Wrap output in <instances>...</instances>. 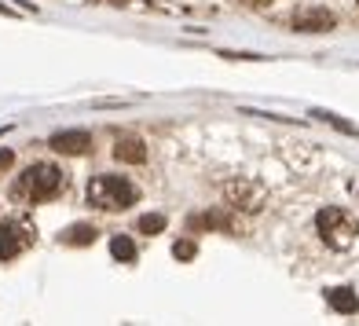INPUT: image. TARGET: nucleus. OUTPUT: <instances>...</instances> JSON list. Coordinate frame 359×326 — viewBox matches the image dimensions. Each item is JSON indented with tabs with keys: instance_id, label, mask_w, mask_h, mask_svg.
Listing matches in <instances>:
<instances>
[{
	"instance_id": "obj_11",
	"label": "nucleus",
	"mask_w": 359,
	"mask_h": 326,
	"mask_svg": "<svg viewBox=\"0 0 359 326\" xmlns=\"http://www.w3.org/2000/svg\"><path fill=\"white\" fill-rule=\"evenodd\" d=\"M110 253L118 260H125V264H133V260H136V246H133V238H125V235L110 238Z\"/></svg>"
},
{
	"instance_id": "obj_1",
	"label": "nucleus",
	"mask_w": 359,
	"mask_h": 326,
	"mask_svg": "<svg viewBox=\"0 0 359 326\" xmlns=\"http://www.w3.org/2000/svg\"><path fill=\"white\" fill-rule=\"evenodd\" d=\"M67 191V172L52 161H37V165H29L19 180L11 187V198L15 202H26V205H37V202H52L59 194Z\"/></svg>"
},
{
	"instance_id": "obj_12",
	"label": "nucleus",
	"mask_w": 359,
	"mask_h": 326,
	"mask_svg": "<svg viewBox=\"0 0 359 326\" xmlns=\"http://www.w3.org/2000/svg\"><path fill=\"white\" fill-rule=\"evenodd\" d=\"M194 227H220V231H231V220L220 213H205V217H191Z\"/></svg>"
},
{
	"instance_id": "obj_8",
	"label": "nucleus",
	"mask_w": 359,
	"mask_h": 326,
	"mask_svg": "<svg viewBox=\"0 0 359 326\" xmlns=\"http://www.w3.org/2000/svg\"><path fill=\"white\" fill-rule=\"evenodd\" d=\"M330 26H334L330 11H304V15L293 19V29H297V34H326Z\"/></svg>"
},
{
	"instance_id": "obj_9",
	"label": "nucleus",
	"mask_w": 359,
	"mask_h": 326,
	"mask_svg": "<svg viewBox=\"0 0 359 326\" xmlns=\"http://www.w3.org/2000/svg\"><path fill=\"white\" fill-rule=\"evenodd\" d=\"M326 304H330L334 312H341V315H352L359 308V297H355V290H348V286H334V290H326Z\"/></svg>"
},
{
	"instance_id": "obj_13",
	"label": "nucleus",
	"mask_w": 359,
	"mask_h": 326,
	"mask_svg": "<svg viewBox=\"0 0 359 326\" xmlns=\"http://www.w3.org/2000/svg\"><path fill=\"white\" fill-rule=\"evenodd\" d=\"M140 231H143V235L165 231V217H161V213H147V217H140Z\"/></svg>"
},
{
	"instance_id": "obj_10",
	"label": "nucleus",
	"mask_w": 359,
	"mask_h": 326,
	"mask_svg": "<svg viewBox=\"0 0 359 326\" xmlns=\"http://www.w3.org/2000/svg\"><path fill=\"white\" fill-rule=\"evenodd\" d=\"M95 227L92 224H74V227H67V231H62L59 238L67 242V246H88V242H95Z\"/></svg>"
},
{
	"instance_id": "obj_7",
	"label": "nucleus",
	"mask_w": 359,
	"mask_h": 326,
	"mask_svg": "<svg viewBox=\"0 0 359 326\" xmlns=\"http://www.w3.org/2000/svg\"><path fill=\"white\" fill-rule=\"evenodd\" d=\"M114 158L128 161V165H140V161H147V143L140 136H121L114 143Z\"/></svg>"
},
{
	"instance_id": "obj_2",
	"label": "nucleus",
	"mask_w": 359,
	"mask_h": 326,
	"mask_svg": "<svg viewBox=\"0 0 359 326\" xmlns=\"http://www.w3.org/2000/svg\"><path fill=\"white\" fill-rule=\"evenodd\" d=\"M316 227H319V238L330 250H352L355 238H359V220L348 213V209H337V205L319 209Z\"/></svg>"
},
{
	"instance_id": "obj_5",
	"label": "nucleus",
	"mask_w": 359,
	"mask_h": 326,
	"mask_svg": "<svg viewBox=\"0 0 359 326\" xmlns=\"http://www.w3.org/2000/svg\"><path fill=\"white\" fill-rule=\"evenodd\" d=\"M52 151L59 154H88L92 151V136L88 133H81V128H70V133H55L52 136Z\"/></svg>"
},
{
	"instance_id": "obj_6",
	"label": "nucleus",
	"mask_w": 359,
	"mask_h": 326,
	"mask_svg": "<svg viewBox=\"0 0 359 326\" xmlns=\"http://www.w3.org/2000/svg\"><path fill=\"white\" fill-rule=\"evenodd\" d=\"M227 202L246 209V213H257L260 209V187H253L246 180H235V184H227Z\"/></svg>"
},
{
	"instance_id": "obj_4",
	"label": "nucleus",
	"mask_w": 359,
	"mask_h": 326,
	"mask_svg": "<svg viewBox=\"0 0 359 326\" xmlns=\"http://www.w3.org/2000/svg\"><path fill=\"white\" fill-rule=\"evenodd\" d=\"M34 238H37V227L26 217L0 220V260H11V257L26 253L29 246H34Z\"/></svg>"
},
{
	"instance_id": "obj_16",
	"label": "nucleus",
	"mask_w": 359,
	"mask_h": 326,
	"mask_svg": "<svg viewBox=\"0 0 359 326\" xmlns=\"http://www.w3.org/2000/svg\"><path fill=\"white\" fill-rule=\"evenodd\" d=\"M242 4H250V8H264V4H271V0H242Z\"/></svg>"
},
{
	"instance_id": "obj_3",
	"label": "nucleus",
	"mask_w": 359,
	"mask_h": 326,
	"mask_svg": "<svg viewBox=\"0 0 359 326\" xmlns=\"http://www.w3.org/2000/svg\"><path fill=\"white\" fill-rule=\"evenodd\" d=\"M140 198V191L133 187V180H125V176H95L88 184V202L95 209H103V213H121Z\"/></svg>"
},
{
	"instance_id": "obj_15",
	"label": "nucleus",
	"mask_w": 359,
	"mask_h": 326,
	"mask_svg": "<svg viewBox=\"0 0 359 326\" xmlns=\"http://www.w3.org/2000/svg\"><path fill=\"white\" fill-rule=\"evenodd\" d=\"M11 161H15L11 151H0V172H8V169H11Z\"/></svg>"
},
{
	"instance_id": "obj_14",
	"label": "nucleus",
	"mask_w": 359,
	"mask_h": 326,
	"mask_svg": "<svg viewBox=\"0 0 359 326\" xmlns=\"http://www.w3.org/2000/svg\"><path fill=\"white\" fill-rule=\"evenodd\" d=\"M194 253H198V246H194L191 238H180L176 246H172V257L176 260H194Z\"/></svg>"
}]
</instances>
